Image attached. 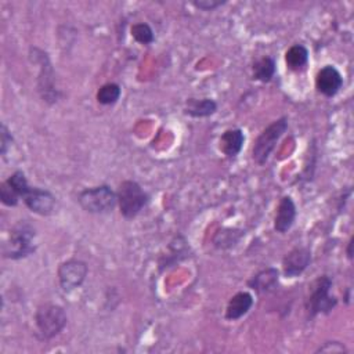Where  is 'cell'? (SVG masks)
I'll return each mask as SVG.
<instances>
[{
    "label": "cell",
    "mask_w": 354,
    "mask_h": 354,
    "mask_svg": "<svg viewBox=\"0 0 354 354\" xmlns=\"http://www.w3.org/2000/svg\"><path fill=\"white\" fill-rule=\"evenodd\" d=\"M80 208L91 214H107L118 205L116 192L107 184L85 188L78 195Z\"/></svg>",
    "instance_id": "277c9868"
},
{
    "label": "cell",
    "mask_w": 354,
    "mask_h": 354,
    "mask_svg": "<svg viewBox=\"0 0 354 354\" xmlns=\"http://www.w3.org/2000/svg\"><path fill=\"white\" fill-rule=\"evenodd\" d=\"M30 210L39 216H50L56 210L57 198L53 192L41 187H31L23 198Z\"/></svg>",
    "instance_id": "9c48e42d"
},
{
    "label": "cell",
    "mask_w": 354,
    "mask_h": 354,
    "mask_svg": "<svg viewBox=\"0 0 354 354\" xmlns=\"http://www.w3.org/2000/svg\"><path fill=\"white\" fill-rule=\"evenodd\" d=\"M20 199V195L6 181H3L2 186H0V201H2V203L12 208L17 206Z\"/></svg>",
    "instance_id": "603a6c76"
},
{
    "label": "cell",
    "mask_w": 354,
    "mask_h": 354,
    "mask_svg": "<svg viewBox=\"0 0 354 354\" xmlns=\"http://www.w3.org/2000/svg\"><path fill=\"white\" fill-rule=\"evenodd\" d=\"M346 353V347L344 344H342L340 342H325L324 346H320L317 349V353Z\"/></svg>",
    "instance_id": "d4e9b609"
},
{
    "label": "cell",
    "mask_w": 354,
    "mask_h": 354,
    "mask_svg": "<svg viewBox=\"0 0 354 354\" xmlns=\"http://www.w3.org/2000/svg\"><path fill=\"white\" fill-rule=\"evenodd\" d=\"M0 137H2V144H0V154H2L3 158H6L8 150L12 147V143H13V136H12L10 131L8 129V126L5 124H2V128H0Z\"/></svg>",
    "instance_id": "cb8c5ba5"
},
{
    "label": "cell",
    "mask_w": 354,
    "mask_h": 354,
    "mask_svg": "<svg viewBox=\"0 0 354 354\" xmlns=\"http://www.w3.org/2000/svg\"><path fill=\"white\" fill-rule=\"evenodd\" d=\"M252 71H254V79L263 83H269L274 78L277 71L276 60L273 57H263L254 64Z\"/></svg>",
    "instance_id": "d6986e66"
},
{
    "label": "cell",
    "mask_w": 354,
    "mask_h": 354,
    "mask_svg": "<svg viewBox=\"0 0 354 354\" xmlns=\"http://www.w3.org/2000/svg\"><path fill=\"white\" fill-rule=\"evenodd\" d=\"M278 280L280 272L274 267H267L255 274L252 280L248 283V285L258 294H269L277 288Z\"/></svg>",
    "instance_id": "9a60e30c"
},
{
    "label": "cell",
    "mask_w": 354,
    "mask_h": 354,
    "mask_svg": "<svg viewBox=\"0 0 354 354\" xmlns=\"http://www.w3.org/2000/svg\"><path fill=\"white\" fill-rule=\"evenodd\" d=\"M116 197L120 212L128 220L137 217L150 203L148 192L135 180L122 181L118 187Z\"/></svg>",
    "instance_id": "7a4b0ae2"
},
{
    "label": "cell",
    "mask_w": 354,
    "mask_h": 354,
    "mask_svg": "<svg viewBox=\"0 0 354 354\" xmlns=\"http://www.w3.org/2000/svg\"><path fill=\"white\" fill-rule=\"evenodd\" d=\"M121 94H122V89L120 85L105 83L98 89L96 98L101 105H113L121 98Z\"/></svg>",
    "instance_id": "ffe728a7"
},
{
    "label": "cell",
    "mask_w": 354,
    "mask_h": 354,
    "mask_svg": "<svg viewBox=\"0 0 354 354\" xmlns=\"http://www.w3.org/2000/svg\"><path fill=\"white\" fill-rule=\"evenodd\" d=\"M289 128V121L287 116H281L278 118L277 121H274L273 124H270L256 139L254 148H252V159L259 165L263 166L272 153L274 151L277 143L280 142V139L284 136V133L288 131Z\"/></svg>",
    "instance_id": "5b68a950"
},
{
    "label": "cell",
    "mask_w": 354,
    "mask_h": 354,
    "mask_svg": "<svg viewBox=\"0 0 354 354\" xmlns=\"http://www.w3.org/2000/svg\"><path fill=\"white\" fill-rule=\"evenodd\" d=\"M6 183L20 195V198L23 199L24 195L27 194V191L31 188V186L28 184V180L25 177V173L21 172V170H17L14 172L8 180Z\"/></svg>",
    "instance_id": "7402d4cb"
},
{
    "label": "cell",
    "mask_w": 354,
    "mask_h": 354,
    "mask_svg": "<svg viewBox=\"0 0 354 354\" xmlns=\"http://www.w3.org/2000/svg\"><path fill=\"white\" fill-rule=\"evenodd\" d=\"M285 63L291 71L299 72L309 63V50L303 45H294L285 53Z\"/></svg>",
    "instance_id": "e0dca14e"
},
{
    "label": "cell",
    "mask_w": 354,
    "mask_h": 354,
    "mask_svg": "<svg viewBox=\"0 0 354 354\" xmlns=\"http://www.w3.org/2000/svg\"><path fill=\"white\" fill-rule=\"evenodd\" d=\"M36 244V230L28 220H20L13 225L9 240L3 247V256L12 261L25 259L35 254Z\"/></svg>",
    "instance_id": "6da1fadb"
},
{
    "label": "cell",
    "mask_w": 354,
    "mask_h": 354,
    "mask_svg": "<svg viewBox=\"0 0 354 354\" xmlns=\"http://www.w3.org/2000/svg\"><path fill=\"white\" fill-rule=\"evenodd\" d=\"M225 2H214V0H199V2H192V5L197 9H201L203 12H212L220 6H223Z\"/></svg>",
    "instance_id": "484cf974"
},
{
    "label": "cell",
    "mask_w": 354,
    "mask_h": 354,
    "mask_svg": "<svg viewBox=\"0 0 354 354\" xmlns=\"http://www.w3.org/2000/svg\"><path fill=\"white\" fill-rule=\"evenodd\" d=\"M244 231L239 228H221L219 230L213 237V245L217 250H228L239 244V241L243 239Z\"/></svg>",
    "instance_id": "ac0fdd59"
},
{
    "label": "cell",
    "mask_w": 354,
    "mask_h": 354,
    "mask_svg": "<svg viewBox=\"0 0 354 354\" xmlns=\"http://www.w3.org/2000/svg\"><path fill=\"white\" fill-rule=\"evenodd\" d=\"M343 87V76L333 65L322 67L316 76V89L322 96L332 98Z\"/></svg>",
    "instance_id": "8fae6325"
},
{
    "label": "cell",
    "mask_w": 354,
    "mask_h": 354,
    "mask_svg": "<svg viewBox=\"0 0 354 354\" xmlns=\"http://www.w3.org/2000/svg\"><path fill=\"white\" fill-rule=\"evenodd\" d=\"M296 205L289 195H284L277 206L276 217H274V230L280 234L288 232L296 220Z\"/></svg>",
    "instance_id": "7c38bea8"
},
{
    "label": "cell",
    "mask_w": 354,
    "mask_h": 354,
    "mask_svg": "<svg viewBox=\"0 0 354 354\" xmlns=\"http://www.w3.org/2000/svg\"><path fill=\"white\" fill-rule=\"evenodd\" d=\"M35 57V63L41 65L39 78H38V86L39 93L43 98V101L53 104L58 98V91L54 89V72L52 68V63L49 60L47 53L39 49H32V54Z\"/></svg>",
    "instance_id": "52a82bcc"
},
{
    "label": "cell",
    "mask_w": 354,
    "mask_h": 354,
    "mask_svg": "<svg viewBox=\"0 0 354 354\" xmlns=\"http://www.w3.org/2000/svg\"><path fill=\"white\" fill-rule=\"evenodd\" d=\"M311 263V252L305 247H296L283 259V273L287 278H295L305 273Z\"/></svg>",
    "instance_id": "30bf717a"
},
{
    "label": "cell",
    "mask_w": 354,
    "mask_h": 354,
    "mask_svg": "<svg viewBox=\"0 0 354 354\" xmlns=\"http://www.w3.org/2000/svg\"><path fill=\"white\" fill-rule=\"evenodd\" d=\"M351 247H353V239H350L349 244H347V258L351 261L353 259V254H351Z\"/></svg>",
    "instance_id": "4316f807"
},
{
    "label": "cell",
    "mask_w": 354,
    "mask_h": 354,
    "mask_svg": "<svg viewBox=\"0 0 354 354\" xmlns=\"http://www.w3.org/2000/svg\"><path fill=\"white\" fill-rule=\"evenodd\" d=\"M332 280L328 276H321L310 285L309 298L306 300V311L309 318L318 314H328L338 305V299L331 295Z\"/></svg>",
    "instance_id": "8992f818"
},
{
    "label": "cell",
    "mask_w": 354,
    "mask_h": 354,
    "mask_svg": "<svg viewBox=\"0 0 354 354\" xmlns=\"http://www.w3.org/2000/svg\"><path fill=\"white\" fill-rule=\"evenodd\" d=\"M132 36L140 45L148 46L155 41V35L153 28L147 23H137L132 27Z\"/></svg>",
    "instance_id": "44dd1931"
},
{
    "label": "cell",
    "mask_w": 354,
    "mask_h": 354,
    "mask_svg": "<svg viewBox=\"0 0 354 354\" xmlns=\"http://www.w3.org/2000/svg\"><path fill=\"white\" fill-rule=\"evenodd\" d=\"M67 311L60 305L45 303L35 313L36 333L41 340H50L60 335L67 327Z\"/></svg>",
    "instance_id": "3957f363"
},
{
    "label": "cell",
    "mask_w": 354,
    "mask_h": 354,
    "mask_svg": "<svg viewBox=\"0 0 354 354\" xmlns=\"http://www.w3.org/2000/svg\"><path fill=\"white\" fill-rule=\"evenodd\" d=\"M245 143V135L241 129H228L220 137V150L228 158L237 157Z\"/></svg>",
    "instance_id": "5bb4252c"
},
{
    "label": "cell",
    "mask_w": 354,
    "mask_h": 354,
    "mask_svg": "<svg viewBox=\"0 0 354 354\" xmlns=\"http://www.w3.org/2000/svg\"><path fill=\"white\" fill-rule=\"evenodd\" d=\"M89 273V267L83 261L69 259L60 265L57 276L60 281V287L64 292H72L79 288Z\"/></svg>",
    "instance_id": "ba28073f"
},
{
    "label": "cell",
    "mask_w": 354,
    "mask_h": 354,
    "mask_svg": "<svg viewBox=\"0 0 354 354\" xmlns=\"http://www.w3.org/2000/svg\"><path fill=\"white\" fill-rule=\"evenodd\" d=\"M217 111V104L212 98H188L184 113L191 118H209Z\"/></svg>",
    "instance_id": "2e32d148"
},
{
    "label": "cell",
    "mask_w": 354,
    "mask_h": 354,
    "mask_svg": "<svg viewBox=\"0 0 354 354\" xmlns=\"http://www.w3.org/2000/svg\"><path fill=\"white\" fill-rule=\"evenodd\" d=\"M254 306V296L250 292L235 294L227 303L225 318L228 321H237L247 316Z\"/></svg>",
    "instance_id": "4fadbf2b"
}]
</instances>
